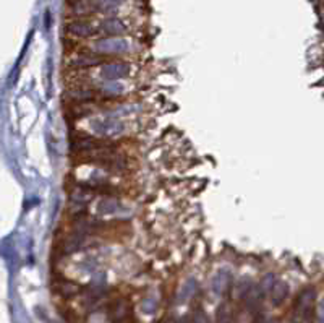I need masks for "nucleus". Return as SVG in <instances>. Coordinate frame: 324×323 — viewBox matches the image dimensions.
Masks as SVG:
<instances>
[{
	"mask_svg": "<svg viewBox=\"0 0 324 323\" xmlns=\"http://www.w3.org/2000/svg\"><path fill=\"white\" fill-rule=\"evenodd\" d=\"M315 299H316V291L313 288H305L300 294L297 296L290 314L292 323H307L313 317L315 310Z\"/></svg>",
	"mask_w": 324,
	"mask_h": 323,
	"instance_id": "nucleus-1",
	"label": "nucleus"
},
{
	"mask_svg": "<svg viewBox=\"0 0 324 323\" xmlns=\"http://www.w3.org/2000/svg\"><path fill=\"white\" fill-rule=\"evenodd\" d=\"M112 148L114 145L107 140H99L83 133L73 135L70 140V150L76 154H91L102 150H112Z\"/></svg>",
	"mask_w": 324,
	"mask_h": 323,
	"instance_id": "nucleus-2",
	"label": "nucleus"
},
{
	"mask_svg": "<svg viewBox=\"0 0 324 323\" xmlns=\"http://www.w3.org/2000/svg\"><path fill=\"white\" fill-rule=\"evenodd\" d=\"M130 49V44L120 37H106L94 42V50L97 54H123Z\"/></svg>",
	"mask_w": 324,
	"mask_h": 323,
	"instance_id": "nucleus-3",
	"label": "nucleus"
},
{
	"mask_svg": "<svg viewBox=\"0 0 324 323\" xmlns=\"http://www.w3.org/2000/svg\"><path fill=\"white\" fill-rule=\"evenodd\" d=\"M130 304L127 299L119 297L107 306V317L110 323H125L130 319Z\"/></svg>",
	"mask_w": 324,
	"mask_h": 323,
	"instance_id": "nucleus-4",
	"label": "nucleus"
},
{
	"mask_svg": "<svg viewBox=\"0 0 324 323\" xmlns=\"http://www.w3.org/2000/svg\"><path fill=\"white\" fill-rule=\"evenodd\" d=\"M128 73H130V65L127 62H109L101 68V76L109 81L125 78Z\"/></svg>",
	"mask_w": 324,
	"mask_h": 323,
	"instance_id": "nucleus-5",
	"label": "nucleus"
},
{
	"mask_svg": "<svg viewBox=\"0 0 324 323\" xmlns=\"http://www.w3.org/2000/svg\"><path fill=\"white\" fill-rule=\"evenodd\" d=\"M93 130L102 137H112V135H119L123 130V125L115 119H97L93 120Z\"/></svg>",
	"mask_w": 324,
	"mask_h": 323,
	"instance_id": "nucleus-6",
	"label": "nucleus"
},
{
	"mask_svg": "<svg viewBox=\"0 0 324 323\" xmlns=\"http://www.w3.org/2000/svg\"><path fill=\"white\" fill-rule=\"evenodd\" d=\"M52 289H54L55 294L63 297V299H71V297H76L78 294H80V291H81V288L78 286V284L71 283L68 280L54 281V286H52Z\"/></svg>",
	"mask_w": 324,
	"mask_h": 323,
	"instance_id": "nucleus-7",
	"label": "nucleus"
},
{
	"mask_svg": "<svg viewBox=\"0 0 324 323\" xmlns=\"http://www.w3.org/2000/svg\"><path fill=\"white\" fill-rule=\"evenodd\" d=\"M67 33L75 37H88V36L94 34V28H93V24L88 21L76 20V21H71L67 24Z\"/></svg>",
	"mask_w": 324,
	"mask_h": 323,
	"instance_id": "nucleus-8",
	"label": "nucleus"
},
{
	"mask_svg": "<svg viewBox=\"0 0 324 323\" xmlns=\"http://www.w3.org/2000/svg\"><path fill=\"white\" fill-rule=\"evenodd\" d=\"M101 33H104L106 36H120L127 31V26L123 24L119 18H107L101 23Z\"/></svg>",
	"mask_w": 324,
	"mask_h": 323,
	"instance_id": "nucleus-9",
	"label": "nucleus"
},
{
	"mask_svg": "<svg viewBox=\"0 0 324 323\" xmlns=\"http://www.w3.org/2000/svg\"><path fill=\"white\" fill-rule=\"evenodd\" d=\"M104 62V57L96 55V54H80L76 55L73 60H71V67L76 68H88V67H94L99 65Z\"/></svg>",
	"mask_w": 324,
	"mask_h": 323,
	"instance_id": "nucleus-10",
	"label": "nucleus"
},
{
	"mask_svg": "<svg viewBox=\"0 0 324 323\" xmlns=\"http://www.w3.org/2000/svg\"><path fill=\"white\" fill-rule=\"evenodd\" d=\"M271 304L274 307H281L282 304L287 299V294H289V286L282 281H277L274 286L271 289Z\"/></svg>",
	"mask_w": 324,
	"mask_h": 323,
	"instance_id": "nucleus-11",
	"label": "nucleus"
},
{
	"mask_svg": "<svg viewBox=\"0 0 324 323\" xmlns=\"http://www.w3.org/2000/svg\"><path fill=\"white\" fill-rule=\"evenodd\" d=\"M94 91H91L88 88H76V89H70L67 91V98L70 101L76 102V104H81V102H89L94 99Z\"/></svg>",
	"mask_w": 324,
	"mask_h": 323,
	"instance_id": "nucleus-12",
	"label": "nucleus"
},
{
	"mask_svg": "<svg viewBox=\"0 0 324 323\" xmlns=\"http://www.w3.org/2000/svg\"><path fill=\"white\" fill-rule=\"evenodd\" d=\"M67 5L76 15H86L94 10V5L91 0H67Z\"/></svg>",
	"mask_w": 324,
	"mask_h": 323,
	"instance_id": "nucleus-13",
	"label": "nucleus"
},
{
	"mask_svg": "<svg viewBox=\"0 0 324 323\" xmlns=\"http://www.w3.org/2000/svg\"><path fill=\"white\" fill-rule=\"evenodd\" d=\"M119 208V205H117L115 200H104V202H101L99 205V213H102V215H109V213H115V210Z\"/></svg>",
	"mask_w": 324,
	"mask_h": 323,
	"instance_id": "nucleus-14",
	"label": "nucleus"
},
{
	"mask_svg": "<svg viewBox=\"0 0 324 323\" xmlns=\"http://www.w3.org/2000/svg\"><path fill=\"white\" fill-rule=\"evenodd\" d=\"M104 89H106V91H109V93H112V94H119V93L123 91V86L119 85V83H115V85H107Z\"/></svg>",
	"mask_w": 324,
	"mask_h": 323,
	"instance_id": "nucleus-15",
	"label": "nucleus"
},
{
	"mask_svg": "<svg viewBox=\"0 0 324 323\" xmlns=\"http://www.w3.org/2000/svg\"><path fill=\"white\" fill-rule=\"evenodd\" d=\"M104 3H109V5H119L122 0H102Z\"/></svg>",
	"mask_w": 324,
	"mask_h": 323,
	"instance_id": "nucleus-16",
	"label": "nucleus"
},
{
	"mask_svg": "<svg viewBox=\"0 0 324 323\" xmlns=\"http://www.w3.org/2000/svg\"><path fill=\"white\" fill-rule=\"evenodd\" d=\"M320 317H321V320L324 322V299H323L321 306H320Z\"/></svg>",
	"mask_w": 324,
	"mask_h": 323,
	"instance_id": "nucleus-17",
	"label": "nucleus"
},
{
	"mask_svg": "<svg viewBox=\"0 0 324 323\" xmlns=\"http://www.w3.org/2000/svg\"><path fill=\"white\" fill-rule=\"evenodd\" d=\"M323 2H324V0H323Z\"/></svg>",
	"mask_w": 324,
	"mask_h": 323,
	"instance_id": "nucleus-18",
	"label": "nucleus"
}]
</instances>
